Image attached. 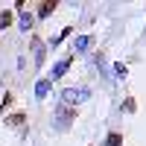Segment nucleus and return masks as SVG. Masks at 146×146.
<instances>
[{
    "mask_svg": "<svg viewBox=\"0 0 146 146\" xmlns=\"http://www.w3.org/2000/svg\"><path fill=\"white\" fill-rule=\"evenodd\" d=\"M50 91H53V82L50 79H38V82H35V100H47Z\"/></svg>",
    "mask_w": 146,
    "mask_h": 146,
    "instance_id": "7ed1b4c3",
    "label": "nucleus"
},
{
    "mask_svg": "<svg viewBox=\"0 0 146 146\" xmlns=\"http://www.w3.org/2000/svg\"><path fill=\"white\" fill-rule=\"evenodd\" d=\"M41 64H44V44L35 41V67H41Z\"/></svg>",
    "mask_w": 146,
    "mask_h": 146,
    "instance_id": "0eeeda50",
    "label": "nucleus"
},
{
    "mask_svg": "<svg viewBox=\"0 0 146 146\" xmlns=\"http://www.w3.org/2000/svg\"><path fill=\"white\" fill-rule=\"evenodd\" d=\"M114 73H117V79H126V76H129V67L117 62V64H114Z\"/></svg>",
    "mask_w": 146,
    "mask_h": 146,
    "instance_id": "9d476101",
    "label": "nucleus"
},
{
    "mask_svg": "<svg viewBox=\"0 0 146 146\" xmlns=\"http://www.w3.org/2000/svg\"><path fill=\"white\" fill-rule=\"evenodd\" d=\"M23 123V114H15V117H9V126H21Z\"/></svg>",
    "mask_w": 146,
    "mask_h": 146,
    "instance_id": "f8f14e48",
    "label": "nucleus"
},
{
    "mask_svg": "<svg viewBox=\"0 0 146 146\" xmlns=\"http://www.w3.org/2000/svg\"><path fill=\"white\" fill-rule=\"evenodd\" d=\"M120 143H123V135H117V131H111L105 137V146H120Z\"/></svg>",
    "mask_w": 146,
    "mask_h": 146,
    "instance_id": "6e6552de",
    "label": "nucleus"
},
{
    "mask_svg": "<svg viewBox=\"0 0 146 146\" xmlns=\"http://www.w3.org/2000/svg\"><path fill=\"white\" fill-rule=\"evenodd\" d=\"M32 23H35V18L29 15L27 9H21V29H23V32H27V29H32Z\"/></svg>",
    "mask_w": 146,
    "mask_h": 146,
    "instance_id": "423d86ee",
    "label": "nucleus"
},
{
    "mask_svg": "<svg viewBox=\"0 0 146 146\" xmlns=\"http://www.w3.org/2000/svg\"><path fill=\"white\" fill-rule=\"evenodd\" d=\"M67 67H70V58H62V62H58V64L53 67V73H50V82H53V79H62L64 73H67Z\"/></svg>",
    "mask_w": 146,
    "mask_h": 146,
    "instance_id": "20e7f679",
    "label": "nucleus"
},
{
    "mask_svg": "<svg viewBox=\"0 0 146 146\" xmlns=\"http://www.w3.org/2000/svg\"><path fill=\"white\" fill-rule=\"evenodd\" d=\"M91 35H79V38L76 41H73V50H76V53H85V50H88V47H91Z\"/></svg>",
    "mask_w": 146,
    "mask_h": 146,
    "instance_id": "39448f33",
    "label": "nucleus"
},
{
    "mask_svg": "<svg viewBox=\"0 0 146 146\" xmlns=\"http://www.w3.org/2000/svg\"><path fill=\"white\" fill-rule=\"evenodd\" d=\"M73 117H76V111H73V108H67V105H58V111H56V131H67Z\"/></svg>",
    "mask_w": 146,
    "mask_h": 146,
    "instance_id": "f03ea898",
    "label": "nucleus"
},
{
    "mask_svg": "<svg viewBox=\"0 0 146 146\" xmlns=\"http://www.w3.org/2000/svg\"><path fill=\"white\" fill-rule=\"evenodd\" d=\"M9 23H12V15H9V12H3V15H0V27H3V29H6V27H9Z\"/></svg>",
    "mask_w": 146,
    "mask_h": 146,
    "instance_id": "9b49d317",
    "label": "nucleus"
},
{
    "mask_svg": "<svg viewBox=\"0 0 146 146\" xmlns=\"http://www.w3.org/2000/svg\"><path fill=\"white\" fill-rule=\"evenodd\" d=\"M53 9H56V3H53V0H47V3H44V6L38 9V18H47V15L53 12Z\"/></svg>",
    "mask_w": 146,
    "mask_h": 146,
    "instance_id": "1a4fd4ad",
    "label": "nucleus"
},
{
    "mask_svg": "<svg viewBox=\"0 0 146 146\" xmlns=\"http://www.w3.org/2000/svg\"><path fill=\"white\" fill-rule=\"evenodd\" d=\"M91 100V88L88 85H73V88H64L62 91V102L70 108V105H82Z\"/></svg>",
    "mask_w": 146,
    "mask_h": 146,
    "instance_id": "f257e3e1",
    "label": "nucleus"
}]
</instances>
